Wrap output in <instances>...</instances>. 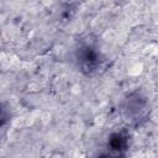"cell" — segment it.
I'll list each match as a JSON object with an SVG mask.
<instances>
[{
	"label": "cell",
	"instance_id": "cell-1",
	"mask_svg": "<svg viewBox=\"0 0 158 158\" xmlns=\"http://www.w3.org/2000/svg\"><path fill=\"white\" fill-rule=\"evenodd\" d=\"M77 62L80 70L85 74H91L101 65V54L91 44H81L77 49Z\"/></svg>",
	"mask_w": 158,
	"mask_h": 158
}]
</instances>
